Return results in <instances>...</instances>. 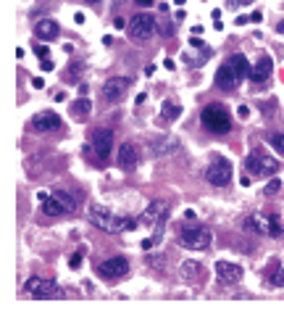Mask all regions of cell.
I'll return each instance as SVG.
<instances>
[{
    "mask_svg": "<svg viewBox=\"0 0 284 319\" xmlns=\"http://www.w3.org/2000/svg\"><path fill=\"white\" fill-rule=\"evenodd\" d=\"M179 114H182V105H179V103H174V100H163V105H161V116H163L166 122L179 119Z\"/></svg>",
    "mask_w": 284,
    "mask_h": 319,
    "instance_id": "cell-23",
    "label": "cell"
},
{
    "mask_svg": "<svg viewBox=\"0 0 284 319\" xmlns=\"http://www.w3.org/2000/svg\"><path fill=\"white\" fill-rule=\"evenodd\" d=\"M129 87H132V79L129 77H111L103 85V98L108 103H118L129 92Z\"/></svg>",
    "mask_w": 284,
    "mask_h": 319,
    "instance_id": "cell-10",
    "label": "cell"
},
{
    "mask_svg": "<svg viewBox=\"0 0 284 319\" xmlns=\"http://www.w3.org/2000/svg\"><path fill=\"white\" fill-rule=\"evenodd\" d=\"M148 264H150V267H163V258H161V256H156V258L148 256Z\"/></svg>",
    "mask_w": 284,
    "mask_h": 319,
    "instance_id": "cell-29",
    "label": "cell"
},
{
    "mask_svg": "<svg viewBox=\"0 0 284 319\" xmlns=\"http://www.w3.org/2000/svg\"><path fill=\"white\" fill-rule=\"evenodd\" d=\"M263 16H260V11H255V14H250V21H260Z\"/></svg>",
    "mask_w": 284,
    "mask_h": 319,
    "instance_id": "cell-38",
    "label": "cell"
},
{
    "mask_svg": "<svg viewBox=\"0 0 284 319\" xmlns=\"http://www.w3.org/2000/svg\"><path fill=\"white\" fill-rule=\"evenodd\" d=\"M276 32H279V34H284V21H279V24H276Z\"/></svg>",
    "mask_w": 284,
    "mask_h": 319,
    "instance_id": "cell-40",
    "label": "cell"
},
{
    "mask_svg": "<svg viewBox=\"0 0 284 319\" xmlns=\"http://www.w3.org/2000/svg\"><path fill=\"white\" fill-rule=\"evenodd\" d=\"M137 3H139V6H153L156 0H137Z\"/></svg>",
    "mask_w": 284,
    "mask_h": 319,
    "instance_id": "cell-39",
    "label": "cell"
},
{
    "mask_svg": "<svg viewBox=\"0 0 284 319\" xmlns=\"http://www.w3.org/2000/svg\"><path fill=\"white\" fill-rule=\"evenodd\" d=\"M90 222L98 230H103V232H126V230H134L137 227V222L132 217L113 214L108 206H100V203H92L90 206Z\"/></svg>",
    "mask_w": 284,
    "mask_h": 319,
    "instance_id": "cell-1",
    "label": "cell"
},
{
    "mask_svg": "<svg viewBox=\"0 0 284 319\" xmlns=\"http://www.w3.org/2000/svg\"><path fill=\"white\" fill-rule=\"evenodd\" d=\"M279 190H281V180H271V182L266 185V190H263V193H266V195H276Z\"/></svg>",
    "mask_w": 284,
    "mask_h": 319,
    "instance_id": "cell-27",
    "label": "cell"
},
{
    "mask_svg": "<svg viewBox=\"0 0 284 319\" xmlns=\"http://www.w3.org/2000/svg\"><path fill=\"white\" fill-rule=\"evenodd\" d=\"M268 143H271V148H274L279 156H284V132H274L268 137Z\"/></svg>",
    "mask_w": 284,
    "mask_h": 319,
    "instance_id": "cell-26",
    "label": "cell"
},
{
    "mask_svg": "<svg viewBox=\"0 0 284 319\" xmlns=\"http://www.w3.org/2000/svg\"><path fill=\"white\" fill-rule=\"evenodd\" d=\"M32 87L42 90V87H45V79H42V77H34V79H32Z\"/></svg>",
    "mask_w": 284,
    "mask_h": 319,
    "instance_id": "cell-31",
    "label": "cell"
},
{
    "mask_svg": "<svg viewBox=\"0 0 284 319\" xmlns=\"http://www.w3.org/2000/svg\"><path fill=\"white\" fill-rule=\"evenodd\" d=\"M98 272H100V277H105V280H118V277H124L129 272V261L124 256H113V258H108V261H103L98 267Z\"/></svg>",
    "mask_w": 284,
    "mask_h": 319,
    "instance_id": "cell-12",
    "label": "cell"
},
{
    "mask_svg": "<svg viewBox=\"0 0 284 319\" xmlns=\"http://www.w3.org/2000/svg\"><path fill=\"white\" fill-rule=\"evenodd\" d=\"M245 169L250 174H255V177H271V174L279 172V161L271 158L268 153H263V150H253L250 156H247V161H245Z\"/></svg>",
    "mask_w": 284,
    "mask_h": 319,
    "instance_id": "cell-5",
    "label": "cell"
},
{
    "mask_svg": "<svg viewBox=\"0 0 284 319\" xmlns=\"http://www.w3.org/2000/svg\"><path fill=\"white\" fill-rule=\"evenodd\" d=\"M42 211H45L47 217H61V214H68L66 206H63L55 195H47V198L42 200Z\"/></svg>",
    "mask_w": 284,
    "mask_h": 319,
    "instance_id": "cell-20",
    "label": "cell"
},
{
    "mask_svg": "<svg viewBox=\"0 0 284 319\" xmlns=\"http://www.w3.org/2000/svg\"><path fill=\"white\" fill-rule=\"evenodd\" d=\"M276 285H281V288H284V267L279 269V275H276Z\"/></svg>",
    "mask_w": 284,
    "mask_h": 319,
    "instance_id": "cell-33",
    "label": "cell"
},
{
    "mask_svg": "<svg viewBox=\"0 0 284 319\" xmlns=\"http://www.w3.org/2000/svg\"><path fill=\"white\" fill-rule=\"evenodd\" d=\"M247 114H250V109H247V105H240V116H242V119H245Z\"/></svg>",
    "mask_w": 284,
    "mask_h": 319,
    "instance_id": "cell-36",
    "label": "cell"
},
{
    "mask_svg": "<svg viewBox=\"0 0 284 319\" xmlns=\"http://www.w3.org/2000/svg\"><path fill=\"white\" fill-rule=\"evenodd\" d=\"M58 200H61V203L66 206V211H68V214H71V211H77V198L74 195H71V193H66V190H55L53 193Z\"/></svg>",
    "mask_w": 284,
    "mask_h": 319,
    "instance_id": "cell-25",
    "label": "cell"
},
{
    "mask_svg": "<svg viewBox=\"0 0 284 319\" xmlns=\"http://www.w3.org/2000/svg\"><path fill=\"white\" fill-rule=\"evenodd\" d=\"M153 243H156V240H142V248H145V251H150Z\"/></svg>",
    "mask_w": 284,
    "mask_h": 319,
    "instance_id": "cell-37",
    "label": "cell"
},
{
    "mask_svg": "<svg viewBox=\"0 0 284 319\" xmlns=\"http://www.w3.org/2000/svg\"><path fill=\"white\" fill-rule=\"evenodd\" d=\"M182 277H184L187 282H195V280L203 277V267H200L197 261H184V264H182Z\"/></svg>",
    "mask_w": 284,
    "mask_h": 319,
    "instance_id": "cell-22",
    "label": "cell"
},
{
    "mask_svg": "<svg viewBox=\"0 0 284 319\" xmlns=\"http://www.w3.org/2000/svg\"><path fill=\"white\" fill-rule=\"evenodd\" d=\"M71 111H74L77 116H87V114L92 111V100H87L85 95H82L79 100H74V103H71Z\"/></svg>",
    "mask_w": 284,
    "mask_h": 319,
    "instance_id": "cell-24",
    "label": "cell"
},
{
    "mask_svg": "<svg viewBox=\"0 0 284 319\" xmlns=\"http://www.w3.org/2000/svg\"><path fill=\"white\" fill-rule=\"evenodd\" d=\"M68 264H71V269H77V267L82 264V253H74V256L68 258Z\"/></svg>",
    "mask_w": 284,
    "mask_h": 319,
    "instance_id": "cell-28",
    "label": "cell"
},
{
    "mask_svg": "<svg viewBox=\"0 0 284 319\" xmlns=\"http://www.w3.org/2000/svg\"><path fill=\"white\" fill-rule=\"evenodd\" d=\"M166 214H169V206H166L163 200H153V203H148V208L142 211V222L145 224H161L166 219Z\"/></svg>",
    "mask_w": 284,
    "mask_h": 319,
    "instance_id": "cell-16",
    "label": "cell"
},
{
    "mask_svg": "<svg viewBox=\"0 0 284 319\" xmlns=\"http://www.w3.org/2000/svg\"><path fill=\"white\" fill-rule=\"evenodd\" d=\"M92 150H95V156H98L100 161H105L111 156V150H113V129L108 127H98L92 132Z\"/></svg>",
    "mask_w": 284,
    "mask_h": 319,
    "instance_id": "cell-9",
    "label": "cell"
},
{
    "mask_svg": "<svg viewBox=\"0 0 284 319\" xmlns=\"http://www.w3.org/2000/svg\"><path fill=\"white\" fill-rule=\"evenodd\" d=\"M210 240H213V235L203 224H189V227L179 230V245L189 248V251H205L210 245Z\"/></svg>",
    "mask_w": 284,
    "mask_h": 319,
    "instance_id": "cell-4",
    "label": "cell"
},
{
    "mask_svg": "<svg viewBox=\"0 0 284 319\" xmlns=\"http://www.w3.org/2000/svg\"><path fill=\"white\" fill-rule=\"evenodd\" d=\"M205 180L216 187H224L232 182V164L227 158H213L205 169Z\"/></svg>",
    "mask_w": 284,
    "mask_h": 319,
    "instance_id": "cell-8",
    "label": "cell"
},
{
    "mask_svg": "<svg viewBox=\"0 0 284 319\" xmlns=\"http://www.w3.org/2000/svg\"><path fill=\"white\" fill-rule=\"evenodd\" d=\"M40 69H42V72H53V61H47V58H42Z\"/></svg>",
    "mask_w": 284,
    "mask_h": 319,
    "instance_id": "cell-30",
    "label": "cell"
},
{
    "mask_svg": "<svg viewBox=\"0 0 284 319\" xmlns=\"http://www.w3.org/2000/svg\"><path fill=\"white\" fill-rule=\"evenodd\" d=\"M113 27H116V29H124V27H129V24H126L124 19H116V21H113Z\"/></svg>",
    "mask_w": 284,
    "mask_h": 319,
    "instance_id": "cell-34",
    "label": "cell"
},
{
    "mask_svg": "<svg viewBox=\"0 0 284 319\" xmlns=\"http://www.w3.org/2000/svg\"><path fill=\"white\" fill-rule=\"evenodd\" d=\"M129 37L132 40H139V42H145L153 37V32H156V19H153L150 14H137L132 21H129Z\"/></svg>",
    "mask_w": 284,
    "mask_h": 319,
    "instance_id": "cell-7",
    "label": "cell"
},
{
    "mask_svg": "<svg viewBox=\"0 0 284 319\" xmlns=\"http://www.w3.org/2000/svg\"><path fill=\"white\" fill-rule=\"evenodd\" d=\"M29 127L34 132H55V129H61V116L53 114V111H40L32 116Z\"/></svg>",
    "mask_w": 284,
    "mask_h": 319,
    "instance_id": "cell-11",
    "label": "cell"
},
{
    "mask_svg": "<svg viewBox=\"0 0 284 319\" xmlns=\"http://www.w3.org/2000/svg\"><path fill=\"white\" fill-rule=\"evenodd\" d=\"M271 69H274V64H271V58H268V56H260V58H258V64L253 66L250 77H253L255 82H266V79L271 77Z\"/></svg>",
    "mask_w": 284,
    "mask_h": 319,
    "instance_id": "cell-18",
    "label": "cell"
},
{
    "mask_svg": "<svg viewBox=\"0 0 284 319\" xmlns=\"http://www.w3.org/2000/svg\"><path fill=\"white\" fill-rule=\"evenodd\" d=\"M237 85H240V77H237L234 66H232L229 61H227V64H221V66H219V72H216V87L232 92Z\"/></svg>",
    "mask_w": 284,
    "mask_h": 319,
    "instance_id": "cell-13",
    "label": "cell"
},
{
    "mask_svg": "<svg viewBox=\"0 0 284 319\" xmlns=\"http://www.w3.org/2000/svg\"><path fill=\"white\" fill-rule=\"evenodd\" d=\"M216 277H219V282H227V285L240 282L242 280V267L232 264V261H216Z\"/></svg>",
    "mask_w": 284,
    "mask_h": 319,
    "instance_id": "cell-14",
    "label": "cell"
},
{
    "mask_svg": "<svg viewBox=\"0 0 284 319\" xmlns=\"http://www.w3.org/2000/svg\"><path fill=\"white\" fill-rule=\"evenodd\" d=\"M58 32H61V27H58V21H53V19H40L37 24H34V34H37L40 40H53V37H58Z\"/></svg>",
    "mask_w": 284,
    "mask_h": 319,
    "instance_id": "cell-17",
    "label": "cell"
},
{
    "mask_svg": "<svg viewBox=\"0 0 284 319\" xmlns=\"http://www.w3.org/2000/svg\"><path fill=\"white\" fill-rule=\"evenodd\" d=\"M247 21H250V16H237V27H240V24H247Z\"/></svg>",
    "mask_w": 284,
    "mask_h": 319,
    "instance_id": "cell-35",
    "label": "cell"
},
{
    "mask_svg": "<svg viewBox=\"0 0 284 319\" xmlns=\"http://www.w3.org/2000/svg\"><path fill=\"white\" fill-rule=\"evenodd\" d=\"M24 290H27L32 298H61L63 290L55 285L53 280H42V277H29L24 282Z\"/></svg>",
    "mask_w": 284,
    "mask_h": 319,
    "instance_id": "cell-6",
    "label": "cell"
},
{
    "mask_svg": "<svg viewBox=\"0 0 284 319\" xmlns=\"http://www.w3.org/2000/svg\"><path fill=\"white\" fill-rule=\"evenodd\" d=\"M242 227L247 232H255V235H271V238H281L284 235V227L279 224V219L274 214H250L245 222H242Z\"/></svg>",
    "mask_w": 284,
    "mask_h": 319,
    "instance_id": "cell-3",
    "label": "cell"
},
{
    "mask_svg": "<svg viewBox=\"0 0 284 319\" xmlns=\"http://www.w3.org/2000/svg\"><path fill=\"white\" fill-rule=\"evenodd\" d=\"M229 64L234 66V72H237V77H240V82H242L247 74L253 72V69H250V64H247V58H245L242 53H234V56H229Z\"/></svg>",
    "mask_w": 284,
    "mask_h": 319,
    "instance_id": "cell-21",
    "label": "cell"
},
{
    "mask_svg": "<svg viewBox=\"0 0 284 319\" xmlns=\"http://www.w3.org/2000/svg\"><path fill=\"white\" fill-rule=\"evenodd\" d=\"M87 3H98V0H87Z\"/></svg>",
    "mask_w": 284,
    "mask_h": 319,
    "instance_id": "cell-41",
    "label": "cell"
},
{
    "mask_svg": "<svg viewBox=\"0 0 284 319\" xmlns=\"http://www.w3.org/2000/svg\"><path fill=\"white\" fill-rule=\"evenodd\" d=\"M200 122H203V127L208 129V132L213 135H227L229 129H232V119H229V114L224 105L219 103H210L203 109V114H200Z\"/></svg>",
    "mask_w": 284,
    "mask_h": 319,
    "instance_id": "cell-2",
    "label": "cell"
},
{
    "mask_svg": "<svg viewBox=\"0 0 284 319\" xmlns=\"http://www.w3.org/2000/svg\"><path fill=\"white\" fill-rule=\"evenodd\" d=\"M176 148H179V143L171 137H161V140H153L150 143V150L156 153V156H166V153H174Z\"/></svg>",
    "mask_w": 284,
    "mask_h": 319,
    "instance_id": "cell-19",
    "label": "cell"
},
{
    "mask_svg": "<svg viewBox=\"0 0 284 319\" xmlns=\"http://www.w3.org/2000/svg\"><path fill=\"white\" fill-rule=\"evenodd\" d=\"M137 161H139V153H137V148H134V143H121V148H118V153H116V164L121 169H134L137 167Z\"/></svg>",
    "mask_w": 284,
    "mask_h": 319,
    "instance_id": "cell-15",
    "label": "cell"
},
{
    "mask_svg": "<svg viewBox=\"0 0 284 319\" xmlns=\"http://www.w3.org/2000/svg\"><path fill=\"white\" fill-rule=\"evenodd\" d=\"M34 53H37L40 58H47V48H45V45H37V48H34Z\"/></svg>",
    "mask_w": 284,
    "mask_h": 319,
    "instance_id": "cell-32",
    "label": "cell"
}]
</instances>
